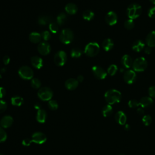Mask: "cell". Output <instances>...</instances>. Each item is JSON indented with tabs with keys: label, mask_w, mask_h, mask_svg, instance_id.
Returning <instances> with one entry per match:
<instances>
[{
	"label": "cell",
	"mask_w": 155,
	"mask_h": 155,
	"mask_svg": "<svg viewBox=\"0 0 155 155\" xmlns=\"http://www.w3.org/2000/svg\"><path fill=\"white\" fill-rule=\"evenodd\" d=\"M112 113H113V108L111 105L109 104L105 105L102 110V113L104 117L110 116L112 114Z\"/></svg>",
	"instance_id": "27"
},
{
	"label": "cell",
	"mask_w": 155,
	"mask_h": 155,
	"mask_svg": "<svg viewBox=\"0 0 155 155\" xmlns=\"http://www.w3.org/2000/svg\"><path fill=\"white\" fill-rule=\"evenodd\" d=\"M0 155H3V154H0Z\"/></svg>",
	"instance_id": "56"
},
{
	"label": "cell",
	"mask_w": 155,
	"mask_h": 155,
	"mask_svg": "<svg viewBox=\"0 0 155 155\" xmlns=\"http://www.w3.org/2000/svg\"><path fill=\"white\" fill-rule=\"evenodd\" d=\"M128 105L130 108H138V107L140 105H139V102H138L136 99H131L128 101Z\"/></svg>",
	"instance_id": "37"
},
{
	"label": "cell",
	"mask_w": 155,
	"mask_h": 155,
	"mask_svg": "<svg viewBox=\"0 0 155 155\" xmlns=\"http://www.w3.org/2000/svg\"><path fill=\"white\" fill-rule=\"evenodd\" d=\"M53 91L49 87H44L39 88L38 91V96L40 99L44 101H47L51 99L53 97Z\"/></svg>",
	"instance_id": "6"
},
{
	"label": "cell",
	"mask_w": 155,
	"mask_h": 155,
	"mask_svg": "<svg viewBox=\"0 0 155 155\" xmlns=\"http://www.w3.org/2000/svg\"><path fill=\"white\" fill-rule=\"evenodd\" d=\"M74 38V35L72 31L69 28L63 29L59 35V39L64 44H68L71 43Z\"/></svg>",
	"instance_id": "5"
},
{
	"label": "cell",
	"mask_w": 155,
	"mask_h": 155,
	"mask_svg": "<svg viewBox=\"0 0 155 155\" xmlns=\"http://www.w3.org/2000/svg\"><path fill=\"white\" fill-rule=\"evenodd\" d=\"M136 79V72L133 70H128L124 72V80L128 84H133Z\"/></svg>",
	"instance_id": "10"
},
{
	"label": "cell",
	"mask_w": 155,
	"mask_h": 155,
	"mask_svg": "<svg viewBox=\"0 0 155 155\" xmlns=\"http://www.w3.org/2000/svg\"><path fill=\"white\" fill-rule=\"evenodd\" d=\"M117 71V67L115 64L110 65L107 69V73L110 76H114Z\"/></svg>",
	"instance_id": "32"
},
{
	"label": "cell",
	"mask_w": 155,
	"mask_h": 155,
	"mask_svg": "<svg viewBox=\"0 0 155 155\" xmlns=\"http://www.w3.org/2000/svg\"><path fill=\"white\" fill-rule=\"evenodd\" d=\"M7 135L6 132L4 131V130L0 127V142H4L7 139Z\"/></svg>",
	"instance_id": "40"
},
{
	"label": "cell",
	"mask_w": 155,
	"mask_h": 155,
	"mask_svg": "<svg viewBox=\"0 0 155 155\" xmlns=\"http://www.w3.org/2000/svg\"><path fill=\"white\" fill-rule=\"evenodd\" d=\"M144 51H145V53L146 54H150L151 52V47H148V46L145 47L144 48Z\"/></svg>",
	"instance_id": "48"
},
{
	"label": "cell",
	"mask_w": 155,
	"mask_h": 155,
	"mask_svg": "<svg viewBox=\"0 0 155 155\" xmlns=\"http://www.w3.org/2000/svg\"><path fill=\"white\" fill-rule=\"evenodd\" d=\"M70 54L73 58H78L82 55V51L78 48H74L71 50Z\"/></svg>",
	"instance_id": "31"
},
{
	"label": "cell",
	"mask_w": 155,
	"mask_h": 155,
	"mask_svg": "<svg viewBox=\"0 0 155 155\" xmlns=\"http://www.w3.org/2000/svg\"><path fill=\"white\" fill-rule=\"evenodd\" d=\"M66 21H67V15L64 13H59L56 18L57 24L59 25H62L64 24Z\"/></svg>",
	"instance_id": "30"
},
{
	"label": "cell",
	"mask_w": 155,
	"mask_h": 155,
	"mask_svg": "<svg viewBox=\"0 0 155 155\" xmlns=\"http://www.w3.org/2000/svg\"><path fill=\"white\" fill-rule=\"evenodd\" d=\"M142 123L145 126H149L152 122V118L150 115L148 114H145L143 115L142 118Z\"/></svg>",
	"instance_id": "33"
},
{
	"label": "cell",
	"mask_w": 155,
	"mask_h": 155,
	"mask_svg": "<svg viewBox=\"0 0 155 155\" xmlns=\"http://www.w3.org/2000/svg\"><path fill=\"white\" fill-rule=\"evenodd\" d=\"M48 105L49 108L52 110H56L58 108V104L55 100H50L48 103Z\"/></svg>",
	"instance_id": "38"
},
{
	"label": "cell",
	"mask_w": 155,
	"mask_h": 155,
	"mask_svg": "<svg viewBox=\"0 0 155 155\" xmlns=\"http://www.w3.org/2000/svg\"><path fill=\"white\" fill-rule=\"evenodd\" d=\"M6 94V90L4 87H0V98L4 97Z\"/></svg>",
	"instance_id": "45"
},
{
	"label": "cell",
	"mask_w": 155,
	"mask_h": 155,
	"mask_svg": "<svg viewBox=\"0 0 155 155\" xmlns=\"http://www.w3.org/2000/svg\"><path fill=\"white\" fill-rule=\"evenodd\" d=\"M41 105H40V104H39V103H36L35 105V108H36V109H37V110H40L41 109Z\"/></svg>",
	"instance_id": "51"
},
{
	"label": "cell",
	"mask_w": 155,
	"mask_h": 155,
	"mask_svg": "<svg viewBox=\"0 0 155 155\" xmlns=\"http://www.w3.org/2000/svg\"><path fill=\"white\" fill-rule=\"evenodd\" d=\"M137 113L140 115V116H142L144 114V110L143 108L142 107H138L137 108Z\"/></svg>",
	"instance_id": "47"
},
{
	"label": "cell",
	"mask_w": 155,
	"mask_h": 155,
	"mask_svg": "<svg viewBox=\"0 0 155 155\" xmlns=\"http://www.w3.org/2000/svg\"><path fill=\"white\" fill-rule=\"evenodd\" d=\"M67 56L66 53L63 50L58 51L54 56V62L58 66H63L67 61Z\"/></svg>",
	"instance_id": "8"
},
{
	"label": "cell",
	"mask_w": 155,
	"mask_h": 155,
	"mask_svg": "<svg viewBox=\"0 0 155 155\" xmlns=\"http://www.w3.org/2000/svg\"><path fill=\"white\" fill-rule=\"evenodd\" d=\"M153 104V100L150 96H145L140 99L139 105L143 108H147L150 107Z\"/></svg>",
	"instance_id": "14"
},
{
	"label": "cell",
	"mask_w": 155,
	"mask_h": 155,
	"mask_svg": "<svg viewBox=\"0 0 155 155\" xmlns=\"http://www.w3.org/2000/svg\"><path fill=\"white\" fill-rule=\"evenodd\" d=\"M79 84V82L77 79L74 78H70L67 79L65 82V86L67 89L69 90H75Z\"/></svg>",
	"instance_id": "16"
},
{
	"label": "cell",
	"mask_w": 155,
	"mask_h": 155,
	"mask_svg": "<svg viewBox=\"0 0 155 155\" xmlns=\"http://www.w3.org/2000/svg\"><path fill=\"white\" fill-rule=\"evenodd\" d=\"M100 50V47L97 42H91L86 45L84 52L85 54L90 57H94L96 56Z\"/></svg>",
	"instance_id": "4"
},
{
	"label": "cell",
	"mask_w": 155,
	"mask_h": 155,
	"mask_svg": "<svg viewBox=\"0 0 155 155\" xmlns=\"http://www.w3.org/2000/svg\"><path fill=\"white\" fill-rule=\"evenodd\" d=\"M31 85L33 88L38 89V88H40V87L41 85V82L39 79L33 78V79H31Z\"/></svg>",
	"instance_id": "35"
},
{
	"label": "cell",
	"mask_w": 155,
	"mask_h": 155,
	"mask_svg": "<svg viewBox=\"0 0 155 155\" xmlns=\"http://www.w3.org/2000/svg\"><path fill=\"white\" fill-rule=\"evenodd\" d=\"M41 35V38L45 41H47L51 38V34L48 31H44Z\"/></svg>",
	"instance_id": "39"
},
{
	"label": "cell",
	"mask_w": 155,
	"mask_h": 155,
	"mask_svg": "<svg viewBox=\"0 0 155 155\" xmlns=\"http://www.w3.org/2000/svg\"><path fill=\"white\" fill-rule=\"evenodd\" d=\"M2 60H3L4 64L5 65H7V64H9L10 61V58H9L8 56H4Z\"/></svg>",
	"instance_id": "46"
},
{
	"label": "cell",
	"mask_w": 155,
	"mask_h": 155,
	"mask_svg": "<svg viewBox=\"0 0 155 155\" xmlns=\"http://www.w3.org/2000/svg\"><path fill=\"white\" fill-rule=\"evenodd\" d=\"M148 16L150 18H155V6L150 7L148 11Z\"/></svg>",
	"instance_id": "43"
},
{
	"label": "cell",
	"mask_w": 155,
	"mask_h": 155,
	"mask_svg": "<svg viewBox=\"0 0 155 155\" xmlns=\"http://www.w3.org/2000/svg\"><path fill=\"white\" fill-rule=\"evenodd\" d=\"M46 136L41 132H36L31 137L32 142L38 144H42L46 141Z\"/></svg>",
	"instance_id": "13"
},
{
	"label": "cell",
	"mask_w": 155,
	"mask_h": 155,
	"mask_svg": "<svg viewBox=\"0 0 155 155\" xmlns=\"http://www.w3.org/2000/svg\"><path fill=\"white\" fill-rule=\"evenodd\" d=\"M47 117V113L43 109H40L38 111L36 114V119L39 123H44Z\"/></svg>",
	"instance_id": "25"
},
{
	"label": "cell",
	"mask_w": 155,
	"mask_h": 155,
	"mask_svg": "<svg viewBox=\"0 0 155 155\" xmlns=\"http://www.w3.org/2000/svg\"><path fill=\"white\" fill-rule=\"evenodd\" d=\"M142 13V7L137 4H130L127 9V14L128 17L131 19L137 18Z\"/></svg>",
	"instance_id": "2"
},
{
	"label": "cell",
	"mask_w": 155,
	"mask_h": 155,
	"mask_svg": "<svg viewBox=\"0 0 155 155\" xmlns=\"http://www.w3.org/2000/svg\"><path fill=\"white\" fill-rule=\"evenodd\" d=\"M102 46L105 51H109L113 48L114 43L112 39L110 38H107L103 41L102 43Z\"/></svg>",
	"instance_id": "21"
},
{
	"label": "cell",
	"mask_w": 155,
	"mask_h": 155,
	"mask_svg": "<svg viewBox=\"0 0 155 155\" xmlns=\"http://www.w3.org/2000/svg\"><path fill=\"white\" fill-rule=\"evenodd\" d=\"M145 48V44L142 40H137L132 44V49L136 52H140Z\"/></svg>",
	"instance_id": "22"
},
{
	"label": "cell",
	"mask_w": 155,
	"mask_h": 155,
	"mask_svg": "<svg viewBox=\"0 0 155 155\" xmlns=\"http://www.w3.org/2000/svg\"><path fill=\"white\" fill-rule=\"evenodd\" d=\"M49 30L50 31L53 33H56L58 32L59 30V26L58 24L56 22H51L49 24Z\"/></svg>",
	"instance_id": "36"
},
{
	"label": "cell",
	"mask_w": 155,
	"mask_h": 155,
	"mask_svg": "<svg viewBox=\"0 0 155 155\" xmlns=\"http://www.w3.org/2000/svg\"><path fill=\"white\" fill-rule=\"evenodd\" d=\"M13 122V119L10 116H5L1 119L0 121V125L2 128H7L12 125Z\"/></svg>",
	"instance_id": "17"
},
{
	"label": "cell",
	"mask_w": 155,
	"mask_h": 155,
	"mask_svg": "<svg viewBox=\"0 0 155 155\" xmlns=\"http://www.w3.org/2000/svg\"><path fill=\"white\" fill-rule=\"evenodd\" d=\"M124 128L125 130L128 131V130L130 129V125H129L128 124H125L124 125Z\"/></svg>",
	"instance_id": "50"
},
{
	"label": "cell",
	"mask_w": 155,
	"mask_h": 155,
	"mask_svg": "<svg viewBox=\"0 0 155 155\" xmlns=\"http://www.w3.org/2000/svg\"><path fill=\"white\" fill-rule=\"evenodd\" d=\"M150 2H151L153 4L155 5V0H149Z\"/></svg>",
	"instance_id": "52"
},
{
	"label": "cell",
	"mask_w": 155,
	"mask_h": 155,
	"mask_svg": "<svg viewBox=\"0 0 155 155\" xmlns=\"http://www.w3.org/2000/svg\"><path fill=\"white\" fill-rule=\"evenodd\" d=\"M92 72L95 78L101 80L105 79L107 76V73L105 70L98 65H94L92 67Z\"/></svg>",
	"instance_id": "9"
},
{
	"label": "cell",
	"mask_w": 155,
	"mask_h": 155,
	"mask_svg": "<svg viewBox=\"0 0 155 155\" xmlns=\"http://www.w3.org/2000/svg\"><path fill=\"white\" fill-rule=\"evenodd\" d=\"M77 80H78V81L79 82H82V81H83V80H84V76H82V75H79V76H78V78H77Z\"/></svg>",
	"instance_id": "49"
},
{
	"label": "cell",
	"mask_w": 155,
	"mask_h": 155,
	"mask_svg": "<svg viewBox=\"0 0 155 155\" xmlns=\"http://www.w3.org/2000/svg\"><path fill=\"white\" fill-rule=\"evenodd\" d=\"M145 41L148 47H155V31H152L147 35Z\"/></svg>",
	"instance_id": "19"
},
{
	"label": "cell",
	"mask_w": 155,
	"mask_h": 155,
	"mask_svg": "<svg viewBox=\"0 0 155 155\" xmlns=\"http://www.w3.org/2000/svg\"><path fill=\"white\" fill-rule=\"evenodd\" d=\"M82 17L87 21H91L94 17V13L90 10H86L82 13Z\"/></svg>",
	"instance_id": "28"
},
{
	"label": "cell",
	"mask_w": 155,
	"mask_h": 155,
	"mask_svg": "<svg viewBox=\"0 0 155 155\" xmlns=\"http://www.w3.org/2000/svg\"><path fill=\"white\" fill-rule=\"evenodd\" d=\"M5 68H3L1 69V72H5Z\"/></svg>",
	"instance_id": "53"
},
{
	"label": "cell",
	"mask_w": 155,
	"mask_h": 155,
	"mask_svg": "<svg viewBox=\"0 0 155 155\" xmlns=\"http://www.w3.org/2000/svg\"><path fill=\"white\" fill-rule=\"evenodd\" d=\"M114 119L116 122H117L119 125H124L126 124L127 116L126 114L122 111H117L115 114Z\"/></svg>",
	"instance_id": "15"
},
{
	"label": "cell",
	"mask_w": 155,
	"mask_h": 155,
	"mask_svg": "<svg viewBox=\"0 0 155 155\" xmlns=\"http://www.w3.org/2000/svg\"><path fill=\"white\" fill-rule=\"evenodd\" d=\"M104 98L109 105L119 103L122 98L121 93L116 89H110L107 91L104 94Z\"/></svg>",
	"instance_id": "1"
},
{
	"label": "cell",
	"mask_w": 155,
	"mask_h": 155,
	"mask_svg": "<svg viewBox=\"0 0 155 155\" xmlns=\"http://www.w3.org/2000/svg\"><path fill=\"white\" fill-rule=\"evenodd\" d=\"M38 22L41 25H45L51 22V19L48 16L42 15L38 18Z\"/></svg>",
	"instance_id": "26"
},
{
	"label": "cell",
	"mask_w": 155,
	"mask_h": 155,
	"mask_svg": "<svg viewBox=\"0 0 155 155\" xmlns=\"http://www.w3.org/2000/svg\"><path fill=\"white\" fill-rule=\"evenodd\" d=\"M133 62L132 58L128 54L124 55L121 59V63L126 68H130L133 65Z\"/></svg>",
	"instance_id": "20"
},
{
	"label": "cell",
	"mask_w": 155,
	"mask_h": 155,
	"mask_svg": "<svg viewBox=\"0 0 155 155\" xmlns=\"http://www.w3.org/2000/svg\"><path fill=\"white\" fill-rule=\"evenodd\" d=\"M65 12L70 15H74L78 11L77 5L73 3H68L65 7Z\"/></svg>",
	"instance_id": "23"
},
{
	"label": "cell",
	"mask_w": 155,
	"mask_h": 155,
	"mask_svg": "<svg viewBox=\"0 0 155 155\" xmlns=\"http://www.w3.org/2000/svg\"><path fill=\"white\" fill-rule=\"evenodd\" d=\"M134 25H135V24H134L133 19H127L124 22V27L127 30L133 29L134 27Z\"/></svg>",
	"instance_id": "34"
},
{
	"label": "cell",
	"mask_w": 155,
	"mask_h": 155,
	"mask_svg": "<svg viewBox=\"0 0 155 155\" xmlns=\"http://www.w3.org/2000/svg\"><path fill=\"white\" fill-rule=\"evenodd\" d=\"M105 21L109 25H114L117 22V14L113 12L110 11L107 13L105 16Z\"/></svg>",
	"instance_id": "12"
},
{
	"label": "cell",
	"mask_w": 155,
	"mask_h": 155,
	"mask_svg": "<svg viewBox=\"0 0 155 155\" xmlns=\"http://www.w3.org/2000/svg\"><path fill=\"white\" fill-rule=\"evenodd\" d=\"M41 39V35L38 32H32L29 35V40L34 44L40 43Z\"/></svg>",
	"instance_id": "24"
},
{
	"label": "cell",
	"mask_w": 155,
	"mask_h": 155,
	"mask_svg": "<svg viewBox=\"0 0 155 155\" xmlns=\"http://www.w3.org/2000/svg\"><path fill=\"white\" fill-rule=\"evenodd\" d=\"M119 155H124V154H119Z\"/></svg>",
	"instance_id": "55"
},
{
	"label": "cell",
	"mask_w": 155,
	"mask_h": 155,
	"mask_svg": "<svg viewBox=\"0 0 155 155\" xmlns=\"http://www.w3.org/2000/svg\"><path fill=\"white\" fill-rule=\"evenodd\" d=\"M7 108V104L6 102H5L3 100H0V113L5 111Z\"/></svg>",
	"instance_id": "41"
},
{
	"label": "cell",
	"mask_w": 155,
	"mask_h": 155,
	"mask_svg": "<svg viewBox=\"0 0 155 155\" xmlns=\"http://www.w3.org/2000/svg\"><path fill=\"white\" fill-rule=\"evenodd\" d=\"M148 66V62L143 57L136 58L133 62L132 67L135 72H142L145 70Z\"/></svg>",
	"instance_id": "3"
},
{
	"label": "cell",
	"mask_w": 155,
	"mask_h": 155,
	"mask_svg": "<svg viewBox=\"0 0 155 155\" xmlns=\"http://www.w3.org/2000/svg\"><path fill=\"white\" fill-rule=\"evenodd\" d=\"M124 71V69L123 68H122V69H120V71L121 72V71Z\"/></svg>",
	"instance_id": "54"
},
{
	"label": "cell",
	"mask_w": 155,
	"mask_h": 155,
	"mask_svg": "<svg viewBox=\"0 0 155 155\" xmlns=\"http://www.w3.org/2000/svg\"><path fill=\"white\" fill-rule=\"evenodd\" d=\"M148 94L152 99L155 98V85L151 86L148 88Z\"/></svg>",
	"instance_id": "42"
},
{
	"label": "cell",
	"mask_w": 155,
	"mask_h": 155,
	"mask_svg": "<svg viewBox=\"0 0 155 155\" xmlns=\"http://www.w3.org/2000/svg\"><path fill=\"white\" fill-rule=\"evenodd\" d=\"M32 142V140L31 139H30L28 138H26V139H24L22 142V143L23 145L24 146H29Z\"/></svg>",
	"instance_id": "44"
},
{
	"label": "cell",
	"mask_w": 155,
	"mask_h": 155,
	"mask_svg": "<svg viewBox=\"0 0 155 155\" xmlns=\"http://www.w3.org/2000/svg\"><path fill=\"white\" fill-rule=\"evenodd\" d=\"M18 74L19 76L25 80H29L32 79L34 75L33 70L28 66H22L18 70Z\"/></svg>",
	"instance_id": "7"
},
{
	"label": "cell",
	"mask_w": 155,
	"mask_h": 155,
	"mask_svg": "<svg viewBox=\"0 0 155 155\" xmlns=\"http://www.w3.org/2000/svg\"><path fill=\"white\" fill-rule=\"evenodd\" d=\"M38 51L41 55L45 56L50 53L51 51L50 45L46 41L40 42L38 45Z\"/></svg>",
	"instance_id": "11"
},
{
	"label": "cell",
	"mask_w": 155,
	"mask_h": 155,
	"mask_svg": "<svg viewBox=\"0 0 155 155\" xmlns=\"http://www.w3.org/2000/svg\"><path fill=\"white\" fill-rule=\"evenodd\" d=\"M23 102H24V100L22 97L19 96H13L11 99L12 104L15 106H21L23 104Z\"/></svg>",
	"instance_id": "29"
},
{
	"label": "cell",
	"mask_w": 155,
	"mask_h": 155,
	"mask_svg": "<svg viewBox=\"0 0 155 155\" xmlns=\"http://www.w3.org/2000/svg\"><path fill=\"white\" fill-rule=\"evenodd\" d=\"M31 64L33 67L40 69L43 65L42 59L38 56H34L31 58Z\"/></svg>",
	"instance_id": "18"
}]
</instances>
